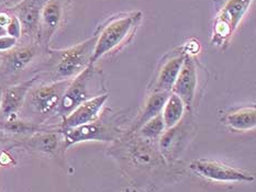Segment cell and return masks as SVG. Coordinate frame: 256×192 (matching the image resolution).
I'll return each instance as SVG.
<instances>
[{
    "instance_id": "3",
    "label": "cell",
    "mask_w": 256,
    "mask_h": 192,
    "mask_svg": "<svg viewBox=\"0 0 256 192\" xmlns=\"http://www.w3.org/2000/svg\"><path fill=\"white\" fill-rule=\"evenodd\" d=\"M126 121L128 119L124 113L114 112L111 109L104 108L100 117L92 122L60 130L64 137L65 151L70 146L82 142L118 141L121 136L124 135L122 126L126 124Z\"/></svg>"
},
{
    "instance_id": "9",
    "label": "cell",
    "mask_w": 256,
    "mask_h": 192,
    "mask_svg": "<svg viewBox=\"0 0 256 192\" xmlns=\"http://www.w3.org/2000/svg\"><path fill=\"white\" fill-rule=\"evenodd\" d=\"M192 111H187L184 118L172 128L166 129L158 139V150L168 164H170L180 156L185 150L194 131Z\"/></svg>"
},
{
    "instance_id": "4",
    "label": "cell",
    "mask_w": 256,
    "mask_h": 192,
    "mask_svg": "<svg viewBox=\"0 0 256 192\" xmlns=\"http://www.w3.org/2000/svg\"><path fill=\"white\" fill-rule=\"evenodd\" d=\"M108 93L106 81L102 69L96 68L94 65H89L86 69L72 79L68 89L65 90L62 100L55 115L58 125L68 115L88 100Z\"/></svg>"
},
{
    "instance_id": "7",
    "label": "cell",
    "mask_w": 256,
    "mask_h": 192,
    "mask_svg": "<svg viewBox=\"0 0 256 192\" xmlns=\"http://www.w3.org/2000/svg\"><path fill=\"white\" fill-rule=\"evenodd\" d=\"M46 49L36 42L22 43L8 52L0 53V89L21 82L26 70L36 67Z\"/></svg>"
},
{
    "instance_id": "2",
    "label": "cell",
    "mask_w": 256,
    "mask_h": 192,
    "mask_svg": "<svg viewBox=\"0 0 256 192\" xmlns=\"http://www.w3.org/2000/svg\"><path fill=\"white\" fill-rule=\"evenodd\" d=\"M70 80L36 82L28 92L18 117L31 123L50 125Z\"/></svg>"
},
{
    "instance_id": "23",
    "label": "cell",
    "mask_w": 256,
    "mask_h": 192,
    "mask_svg": "<svg viewBox=\"0 0 256 192\" xmlns=\"http://www.w3.org/2000/svg\"><path fill=\"white\" fill-rule=\"evenodd\" d=\"M19 44V40L16 38L9 36V35H2L0 36V53L8 52L10 49H12Z\"/></svg>"
},
{
    "instance_id": "17",
    "label": "cell",
    "mask_w": 256,
    "mask_h": 192,
    "mask_svg": "<svg viewBox=\"0 0 256 192\" xmlns=\"http://www.w3.org/2000/svg\"><path fill=\"white\" fill-rule=\"evenodd\" d=\"M186 55V51H180L172 53L164 60L158 71L151 91H172Z\"/></svg>"
},
{
    "instance_id": "1",
    "label": "cell",
    "mask_w": 256,
    "mask_h": 192,
    "mask_svg": "<svg viewBox=\"0 0 256 192\" xmlns=\"http://www.w3.org/2000/svg\"><path fill=\"white\" fill-rule=\"evenodd\" d=\"M97 35L65 49H46V58L38 69V82L72 80L92 65Z\"/></svg>"
},
{
    "instance_id": "8",
    "label": "cell",
    "mask_w": 256,
    "mask_h": 192,
    "mask_svg": "<svg viewBox=\"0 0 256 192\" xmlns=\"http://www.w3.org/2000/svg\"><path fill=\"white\" fill-rule=\"evenodd\" d=\"M253 0H226L214 19L211 44L224 48L240 25Z\"/></svg>"
},
{
    "instance_id": "25",
    "label": "cell",
    "mask_w": 256,
    "mask_h": 192,
    "mask_svg": "<svg viewBox=\"0 0 256 192\" xmlns=\"http://www.w3.org/2000/svg\"><path fill=\"white\" fill-rule=\"evenodd\" d=\"M2 89H0V101H2Z\"/></svg>"
},
{
    "instance_id": "19",
    "label": "cell",
    "mask_w": 256,
    "mask_h": 192,
    "mask_svg": "<svg viewBox=\"0 0 256 192\" xmlns=\"http://www.w3.org/2000/svg\"><path fill=\"white\" fill-rule=\"evenodd\" d=\"M224 121L226 124L234 131H251L256 126V108L251 106L234 110L226 114Z\"/></svg>"
},
{
    "instance_id": "6",
    "label": "cell",
    "mask_w": 256,
    "mask_h": 192,
    "mask_svg": "<svg viewBox=\"0 0 256 192\" xmlns=\"http://www.w3.org/2000/svg\"><path fill=\"white\" fill-rule=\"evenodd\" d=\"M119 145L116 150V156L124 159L129 168L136 169V172L148 173L154 172L162 165L168 164L158 150V145L155 141L143 139L138 134L126 133L118 140Z\"/></svg>"
},
{
    "instance_id": "11",
    "label": "cell",
    "mask_w": 256,
    "mask_h": 192,
    "mask_svg": "<svg viewBox=\"0 0 256 192\" xmlns=\"http://www.w3.org/2000/svg\"><path fill=\"white\" fill-rule=\"evenodd\" d=\"M48 0H21L10 10L19 19L22 27V36L20 40L24 43L36 42L38 22L44 4Z\"/></svg>"
},
{
    "instance_id": "10",
    "label": "cell",
    "mask_w": 256,
    "mask_h": 192,
    "mask_svg": "<svg viewBox=\"0 0 256 192\" xmlns=\"http://www.w3.org/2000/svg\"><path fill=\"white\" fill-rule=\"evenodd\" d=\"M68 4L70 0H48L44 4L36 34V43L43 48H48L52 37L63 25Z\"/></svg>"
},
{
    "instance_id": "15",
    "label": "cell",
    "mask_w": 256,
    "mask_h": 192,
    "mask_svg": "<svg viewBox=\"0 0 256 192\" xmlns=\"http://www.w3.org/2000/svg\"><path fill=\"white\" fill-rule=\"evenodd\" d=\"M14 146H22L32 152L46 154L50 156H58L65 151L64 137L60 128L52 129L22 137L19 142H14Z\"/></svg>"
},
{
    "instance_id": "5",
    "label": "cell",
    "mask_w": 256,
    "mask_h": 192,
    "mask_svg": "<svg viewBox=\"0 0 256 192\" xmlns=\"http://www.w3.org/2000/svg\"><path fill=\"white\" fill-rule=\"evenodd\" d=\"M142 15L141 11L122 14L110 19L102 26H100L98 33H96L97 41L92 57V65L126 45L138 26L140 25Z\"/></svg>"
},
{
    "instance_id": "22",
    "label": "cell",
    "mask_w": 256,
    "mask_h": 192,
    "mask_svg": "<svg viewBox=\"0 0 256 192\" xmlns=\"http://www.w3.org/2000/svg\"><path fill=\"white\" fill-rule=\"evenodd\" d=\"M6 33H7V35L9 36H12L16 40L20 41V38L22 36V27H21V23L19 19L16 18V16L12 13V18H11L9 24L7 26V29H6Z\"/></svg>"
},
{
    "instance_id": "12",
    "label": "cell",
    "mask_w": 256,
    "mask_h": 192,
    "mask_svg": "<svg viewBox=\"0 0 256 192\" xmlns=\"http://www.w3.org/2000/svg\"><path fill=\"white\" fill-rule=\"evenodd\" d=\"M190 169L194 174H197L206 179L220 183H240L246 181L251 183L254 181L252 175L242 173L240 170L232 168L228 165L221 164L219 162L209 161V159H198L190 164Z\"/></svg>"
},
{
    "instance_id": "18",
    "label": "cell",
    "mask_w": 256,
    "mask_h": 192,
    "mask_svg": "<svg viewBox=\"0 0 256 192\" xmlns=\"http://www.w3.org/2000/svg\"><path fill=\"white\" fill-rule=\"evenodd\" d=\"M170 95V92L168 91H151L146 103H144L143 109L138 112L134 122L131 124L129 133H134L143 124H146L148 121L162 113L164 104L168 99Z\"/></svg>"
},
{
    "instance_id": "16",
    "label": "cell",
    "mask_w": 256,
    "mask_h": 192,
    "mask_svg": "<svg viewBox=\"0 0 256 192\" xmlns=\"http://www.w3.org/2000/svg\"><path fill=\"white\" fill-rule=\"evenodd\" d=\"M108 99L109 95L104 93L102 96H99L92 99V100L82 103L70 115L62 120V122L58 125L60 129L65 130L75 128V126L90 123L92 121L97 120L104 109V104L108 101Z\"/></svg>"
},
{
    "instance_id": "24",
    "label": "cell",
    "mask_w": 256,
    "mask_h": 192,
    "mask_svg": "<svg viewBox=\"0 0 256 192\" xmlns=\"http://www.w3.org/2000/svg\"><path fill=\"white\" fill-rule=\"evenodd\" d=\"M10 141H14V140L11 139L9 135L4 134V133H2V131H0V146H2L4 144H6V143H8Z\"/></svg>"
},
{
    "instance_id": "21",
    "label": "cell",
    "mask_w": 256,
    "mask_h": 192,
    "mask_svg": "<svg viewBox=\"0 0 256 192\" xmlns=\"http://www.w3.org/2000/svg\"><path fill=\"white\" fill-rule=\"evenodd\" d=\"M165 130L166 129L162 114H158L155 118L148 121L146 124H143L136 133L146 140L156 141L160 139V135L164 133Z\"/></svg>"
},
{
    "instance_id": "14",
    "label": "cell",
    "mask_w": 256,
    "mask_h": 192,
    "mask_svg": "<svg viewBox=\"0 0 256 192\" xmlns=\"http://www.w3.org/2000/svg\"><path fill=\"white\" fill-rule=\"evenodd\" d=\"M38 79L40 75L36 74L26 80L4 88L2 90V101H0V120L18 117L28 92Z\"/></svg>"
},
{
    "instance_id": "20",
    "label": "cell",
    "mask_w": 256,
    "mask_h": 192,
    "mask_svg": "<svg viewBox=\"0 0 256 192\" xmlns=\"http://www.w3.org/2000/svg\"><path fill=\"white\" fill-rule=\"evenodd\" d=\"M187 111L188 110L182 99L170 92L168 99L164 104L162 113H160L164 121L165 129H170L176 125L184 118Z\"/></svg>"
},
{
    "instance_id": "13",
    "label": "cell",
    "mask_w": 256,
    "mask_h": 192,
    "mask_svg": "<svg viewBox=\"0 0 256 192\" xmlns=\"http://www.w3.org/2000/svg\"><path fill=\"white\" fill-rule=\"evenodd\" d=\"M197 88L198 66L194 57L190 54H187L170 92L180 97L185 103L188 111H192L194 98L197 95Z\"/></svg>"
}]
</instances>
